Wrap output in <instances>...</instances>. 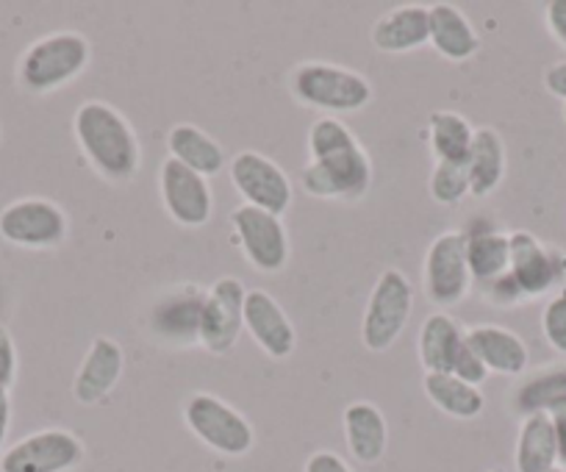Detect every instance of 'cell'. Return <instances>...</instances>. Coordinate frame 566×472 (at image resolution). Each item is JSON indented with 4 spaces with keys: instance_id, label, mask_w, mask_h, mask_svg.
<instances>
[{
    "instance_id": "4dcf8cb0",
    "label": "cell",
    "mask_w": 566,
    "mask_h": 472,
    "mask_svg": "<svg viewBox=\"0 0 566 472\" xmlns=\"http://www.w3.org/2000/svg\"><path fill=\"white\" fill-rule=\"evenodd\" d=\"M358 143L356 134L339 120V117H317L308 128L306 137V148H308V159H319L325 154H334V150L347 148V145Z\"/></svg>"
},
{
    "instance_id": "6da1fadb",
    "label": "cell",
    "mask_w": 566,
    "mask_h": 472,
    "mask_svg": "<svg viewBox=\"0 0 566 472\" xmlns=\"http://www.w3.org/2000/svg\"><path fill=\"white\" fill-rule=\"evenodd\" d=\"M73 137L86 165L108 183H130L142 170V145L130 120L106 101H86L73 114Z\"/></svg>"
},
{
    "instance_id": "8d00e7d4",
    "label": "cell",
    "mask_w": 566,
    "mask_h": 472,
    "mask_svg": "<svg viewBox=\"0 0 566 472\" xmlns=\"http://www.w3.org/2000/svg\"><path fill=\"white\" fill-rule=\"evenodd\" d=\"M549 422H553L555 450H558V466L560 470H566V403L549 411Z\"/></svg>"
},
{
    "instance_id": "7c38bea8",
    "label": "cell",
    "mask_w": 566,
    "mask_h": 472,
    "mask_svg": "<svg viewBox=\"0 0 566 472\" xmlns=\"http://www.w3.org/2000/svg\"><path fill=\"white\" fill-rule=\"evenodd\" d=\"M86 444L67 428H42L9 444L0 472H73L84 464Z\"/></svg>"
},
{
    "instance_id": "f35d334b",
    "label": "cell",
    "mask_w": 566,
    "mask_h": 472,
    "mask_svg": "<svg viewBox=\"0 0 566 472\" xmlns=\"http://www.w3.org/2000/svg\"><path fill=\"white\" fill-rule=\"evenodd\" d=\"M9 428H12V395L7 389H0V455L7 450Z\"/></svg>"
},
{
    "instance_id": "52a82bcc",
    "label": "cell",
    "mask_w": 566,
    "mask_h": 472,
    "mask_svg": "<svg viewBox=\"0 0 566 472\" xmlns=\"http://www.w3.org/2000/svg\"><path fill=\"white\" fill-rule=\"evenodd\" d=\"M413 314V286L402 270L378 275L361 317V342L369 353H386L397 345Z\"/></svg>"
},
{
    "instance_id": "74e56055",
    "label": "cell",
    "mask_w": 566,
    "mask_h": 472,
    "mask_svg": "<svg viewBox=\"0 0 566 472\" xmlns=\"http://www.w3.org/2000/svg\"><path fill=\"white\" fill-rule=\"evenodd\" d=\"M544 86H547L549 95L566 103V62L553 64V67L544 73Z\"/></svg>"
},
{
    "instance_id": "8992f818",
    "label": "cell",
    "mask_w": 566,
    "mask_h": 472,
    "mask_svg": "<svg viewBox=\"0 0 566 472\" xmlns=\"http://www.w3.org/2000/svg\"><path fill=\"white\" fill-rule=\"evenodd\" d=\"M375 181V167L361 143L325 154L319 159H308L301 172V183L306 195L334 203H358L367 198Z\"/></svg>"
},
{
    "instance_id": "ffe728a7",
    "label": "cell",
    "mask_w": 566,
    "mask_h": 472,
    "mask_svg": "<svg viewBox=\"0 0 566 472\" xmlns=\"http://www.w3.org/2000/svg\"><path fill=\"white\" fill-rule=\"evenodd\" d=\"M431 40V12L422 3H406L380 14L369 29V42L386 56H406Z\"/></svg>"
},
{
    "instance_id": "603a6c76",
    "label": "cell",
    "mask_w": 566,
    "mask_h": 472,
    "mask_svg": "<svg viewBox=\"0 0 566 472\" xmlns=\"http://www.w3.org/2000/svg\"><path fill=\"white\" fill-rule=\"evenodd\" d=\"M167 154L203 178L220 176L228 165L226 148L195 123H178L167 132Z\"/></svg>"
},
{
    "instance_id": "5bb4252c",
    "label": "cell",
    "mask_w": 566,
    "mask_h": 472,
    "mask_svg": "<svg viewBox=\"0 0 566 472\" xmlns=\"http://www.w3.org/2000/svg\"><path fill=\"white\" fill-rule=\"evenodd\" d=\"M511 240V262L509 275L516 290L525 295V301L549 295L566 281V253L558 248H549L538 242L531 231L509 233Z\"/></svg>"
},
{
    "instance_id": "7402d4cb",
    "label": "cell",
    "mask_w": 566,
    "mask_h": 472,
    "mask_svg": "<svg viewBox=\"0 0 566 472\" xmlns=\"http://www.w3.org/2000/svg\"><path fill=\"white\" fill-rule=\"evenodd\" d=\"M431 12V40L428 45L444 59V62L464 64L478 56L483 48L481 34L472 25V20L453 3H433L428 7Z\"/></svg>"
},
{
    "instance_id": "e0dca14e",
    "label": "cell",
    "mask_w": 566,
    "mask_h": 472,
    "mask_svg": "<svg viewBox=\"0 0 566 472\" xmlns=\"http://www.w3.org/2000/svg\"><path fill=\"white\" fill-rule=\"evenodd\" d=\"M244 331L272 361L290 359L297 347V331L290 314L266 290H248L244 297Z\"/></svg>"
},
{
    "instance_id": "484cf974",
    "label": "cell",
    "mask_w": 566,
    "mask_h": 472,
    "mask_svg": "<svg viewBox=\"0 0 566 472\" xmlns=\"http://www.w3.org/2000/svg\"><path fill=\"white\" fill-rule=\"evenodd\" d=\"M566 403V361L549 365L522 378L511 392V409L520 417L549 415Z\"/></svg>"
},
{
    "instance_id": "8fae6325",
    "label": "cell",
    "mask_w": 566,
    "mask_h": 472,
    "mask_svg": "<svg viewBox=\"0 0 566 472\" xmlns=\"http://www.w3.org/2000/svg\"><path fill=\"white\" fill-rule=\"evenodd\" d=\"M231 228L239 242V251L255 273L277 275L290 264L292 245L283 217L239 203L231 211Z\"/></svg>"
},
{
    "instance_id": "d6a6232c",
    "label": "cell",
    "mask_w": 566,
    "mask_h": 472,
    "mask_svg": "<svg viewBox=\"0 0 566 472\" xmlns=\"http://www.w3.org/2000/svg\"><path fill=\"white\" fill-rule=\"evenodd\" d=\"M18 342L7 325H0V389H12L18 381Z\"/></svg>"
},
{
    "instance_id": "44dd1931",
    "label": "cell",
    "mask_w": 566,
    "mask_h": 472,
    "mask_svg": "<svg viewBox=\"0 0 566 472\" xmlns=\"http://www.w3.org/2000/svg\"><path fill=\"white\" fill-rule=\"evenodd\" d=\"M342 431L350 459L358 464H378L389 450V422L384 411L369 400H356L342 411Z\"/></svg>"
},
{
    "instance_id": "b9f144b4",
    "label": "cell",
    "mask_w": 566,
    "mask_h": 472,
    "mask_svg": "<svg viewBox=\"0 0 566 472\" xmlns=\"http://www.w3.org/2000/svg\"><path fill=\"white\" fill-rule=\"evenodd\" d=\"M564 120H566V103H564Z\"/></svg>"
},
{
    "instance_id": "7bdbcfd3",
    "label": "cell",
    "mask_w": 566,
    "mask_h": 472,
    "mask_svg": "<svg viewBox=\"0 0 566 472\" xmlns=\"http://www.w3.org/2000/svg\"><path fill=\"white\" fill-rule=\"evenodd\" d=\"M489 472H503V470H489Z\"/></svg>"
},
{
    "instance_id": "5b68a950",
    "label": "cell",
    "mask_w": 566,
    "mask_h": 472,
    "mask_svg": "<svg viewBox=\"0 0 566 472\" xmlns=\"http://www.w3.org/2000/svg\"><path fill=\"white\" fill-rule=\"evenodd\" d=\"M184 422L189 433L226 459H242L255 448V428L239 409L228 400L211 392L189 395L184 403Z\"/></svg>"
},
{
    "instance_id": "7a4b0ae2",
    "label": "cell",
    "mask_w": 566,
    "mask_h": 472,
    "mask_svg": "<svg viewBox=\"0 0 566 472\" xmlns=\"http://www.w3.org/2000/svg\"><path fill=\"white\" fill-rule=\"evenodd\" d=\"M90 62L92 45L81 31H53L20 53L14 78L29 95H53L78 81L90 70Z\"/></svg>"
},
{
    "instance_id": "30bf717a",
    "label": "cell",
    "mask_w": 566,
    "mask_h": 472,
    "mask_svg": "<svg viewBox=\"0 0 566 472\" xmlns=\"http://www.w3.org/2000/svg\"><path fill=\"white\" fill-rule=\"evenodd\" d=\"M67 233V211L51 198H20L0 209V240L23 251H56Z\"/></svg>"
},
{
    "instance_id": "1f68e13d",
    "label": "cell",
    "mask_w": 566,
    "mask_h": 472,
    "mask_svg": "<svg viewBox=\"0 0 566 472\" xmlns=\"http://www.w3.org/2000/svg\"><path fill=\"white\" fill-rule=\"evenodd\" d=\"M542 331L544 339L553 350L566 356V286L547 301L542 312Z\"/></svg>"
},
{
    "instance_id": "ba28073f",
    "label": "cell",
    "mask_w": 566,
    "mask_h": 472,
    "mask_svg": "<svg viewBox=\"0 0 566 472\" xmlns=\"http://www.w3.org/2000/svg\"><path fill=\"white\" fill-rule=\"evenodd\" d=\"M472 273L467 264V237L464 231H444L428 245L422 259V295L437 306V312H448L467 301L472 292Z\"/></svg>"
},
{
    "instance_id": "cb8c5ba5",
    "label": "cell",
    "mask_w": 566,
    "mask_h": 472,
    "mask_svg": "<svg viewBox=\"0 0 566 472\" xmlns=\"http://www.w3.org/2000/svg\"><path fill=\"white\" fill-rule=\"evenodd\" d=\"M464 165L472 198H489L497 192L500 183L505 181V170H509V150H505V139L500 137L497 128H475V139H472Z\"/></svg>"
},
{
    "instance_id": "d6986e66",
    "label": "cell",
    "mask_w": 566,
    "mask_h": 472,
    "mask_svg": "<svg viewBox=\"0 0 566 472\" xmlns=\"http://www.w3.org/2000/svg\"><path fill=\"white\" fill-rule=\"evenodd\" d=\"M467 345L489 376H522L531 365V350L525 339L497 323H478L467 328Z\"/></svg>"
},
{
    "instance_id": "9c48e42d",
    "label": "cell",
    "mask_w": 566,
    "mask_h": 472,
    "mask_svg": "<svg viewBox=\"0 0 566 472\" xmlns=\"http://www.w3.org/2000/svg\"><path fill=\"white\" fill-rule=\"evenodd\" d=\"M203 286L176 284L154 297L148 306V336L161 350H192L200 347V317H203Z\"/></svg>"
},
{
    "instance_id": "83f0119b",
    "label": "cell",
    "mask_w": 566,
    "mask_h": 472,
    "mask_svg": "<svg viewBox=\"0 0 566 472\" xmlns=\"http://www.w3.org/2000/svg\"><path fill=\"white\" fill-rule=\"evenodd\" d=\"M516 472H549L558 466L555 433L549 415L522 417L514 448Z\"/></svg>"
},
{
    "instance_id": "e575fe53",
    "label": "cell",
    "mask_w": 566,
    "mask_h": 472,
    "mask_svg": "<svg viewBox=\"0 0 566 472\" xmlns=\"http://www.w3.org/2000/svg\"><path fill=\"white\" fill-rule=\"evenodd\" d=\"M303 472H356L339 453L334 450H317L306 459L303 464Z\"/></svg>"
},
{
    "instance_id": "277c9868",
    "label": "cell",
    "mask_w": 566,
    "mask_h": 472,
    "mask_svg": "<svg viewBox=\"0 0 566 472\" xmlns=\"http://www.w3.org/2000/svg\"><path fill=\"white\" fill-rule=\"evenodd\" d=\"M417 356L424 373H448L472 387H483L489 378L486 367L467 345V328L450 312H433L422 319Z\"/></svg>"
},
{
    "instance_id": "836d02e7",
    "label": "cell",
    "mask_w": 566,
    "mask_h": 472,
    "mask_svg": "<svg viewBox=\"0 0 566 472\" xmlns=\"http://www.w3.org/2000/svg\"><path fill=\"white\" fill-rule=\"evenodd\" d=\"M483 297H486L489 306L494 308H516V306H525V295H522L520 290H516V284L511 281V275H500L497 281H492V284L483 286Z\"/></svg>"
},
{
    "instance_id": "3957f363",
    "label": "cell",
    "mask_w": 566,
    "mask_h": 472,
    "mask_svg": "<svg viewBox=\"0 0 566 472\" xmlns=\"http://www.w3.org/2000/svg\"><path fill=\"white\" fill-rule=\"evenodd\" d=\"M286 90L295 103L317 108L323 117L358 114L373 103L375 90L361 73L328 62H301L286 75Z\"/></svg>"
},
{
    "instance_id": "f546056e",
    "label": "cell",
    "mask_w": 566,
    "mask_h": 472,
    "mask_svg": "<svg viewBox=\"0 0 566 472\" xmlns=\"http://www.w3.org/2000/svg\"><path fill=\"white\" fill-rule=\"evenodd\" d=\"M428 192L431 200L439 206H461L467 198H472L470 176H467V165H448V161H437L428 178Z\"/></svg>"
},
{
    "instance_id": "4316f807",
    "label": "cell",
    "mask_w": 566,
    "mask_h": 472,
    "mask_svg": "<svg viewBox=\"0 0 566 472\" xmlns=\"http://www.w3.org/2000/svg\"><path fill=\"white\" fill-rule=\"evenodd\" d=\"M422 392L442 415L453 417V420H478L486 409L481 387H472V384L448 376V373H424Z\"/></svg>"
},
{
    "instance_id": "9a60e30c",
    "label": "cell",
    "mask_w": 566,
    "mask_h": 472,
    "mask_svg": "<svg viewBox=\"0 0 566 472\" xmlns=\"http://www.w3.org/2000/svg\"><path fill=\"white\" fill-rule=\"evenodd\" d=\"M244 297L248 290L239 279H217L206 290L200 317V347L211 356H228L244 331Z\"/></svg>"
},
{
    "instance_id": "ab89813d",
    "label": "cell",
    "mask_w": 566,
    "mask_h": 472,
    "mask_svg": "<svg viewBox=\"0 0 566 472\" xmlns=\"http://www.w3.org/2000/svg\"><path fill=\"white\" fill-rule=\"evenodd\" d=\"M549 472H566V470H560V466H555V470H549Z\"/></svg>"
},
{
    "instance_id": "f1b7e54d",
    "label": "cell",
    "mask_w": 566,
    "mask_h": 472,
    "mask_svg": "<svg viewBox=\"0 0 566 472\" xmlns=\"http://www.w3.org/2000/svg\"><path fill=\"white\" fill-rule=\"evenodd\" d=\"M472 139H475V128H472L464 114L439 108L428 117V145H431L433 165L437 161L464 165L467 156H470Z\"/></svg>"
},
{
    "instance_id": "ac0fdd59",
    "label": "cell",
    "mask_w": 566,
    "mask_h": 472,
    "mask_svg": "<svg viewBox=\"0 0 566 472\" xmlns=\"http://www.w3.org/2000/svg\"><path fill=\"white\" fill-rule=\"evenodd\" d=\"M125 373V350L112 336H95L73 378V400L78 406H97L117 389Z\"/></svg>"
},
{
    "instance_id": "4fadbf2b",
    "label": "cell",
    "mask_w": 566,
    "mask_h": 472,
    "mask_svg": "<svg viewBox=\"0 0 566 472\" xmlns=\"http://www.w3.org/2000/svg\"><path fill=\"white\" fill-rule=\"evenodd\" d=\"M228 176H231V183L242 203L253 206V209L283 217L295 200L292 178L283 172L277 161L259 154V150H239L228 161Z\"/></svg>"
},
{
    "instance_id": "d590c367",
    "label": "cell",
    "mask_w": 566,
    "mask_h": 472,
    "mask_svg": "<svg viewBox=\"0 0 566 472\" xmlns=\"http://www.w3.org/2000/svg\"><path fill=\"white\" fill-rule=\"evenodd\" d=\"M544 20H547V31L560 48H566V0H549L544 9Z\"/></svg>"
},
{
    "instance_id": "2e32d148",
    "label": "cell",
    "mask_w": 566,
    "mask_h": 472,
    "mask_svg": "<svg viewBox=\"0 0 566 472\" xmlns=\"http://www.w3.org/2000/svg\"><path fill=\"white\" fill-rule=\"evenodd\" d=\"M159 195L167 217L181 228H203L214 214V192L209 178L167 156L159 167Z\"/></svg>"
},
{
    "instance_id": "d4e9b609",
    "label": "cell",
    "mask_w": 566,
    "mask_h": 472,
    "mask_svg": "<svg viewBox=\"0 0 566 472\" xmlns=\"http://www.w3.org/2000/svg\"><path fill=\"white\" fill-rule=\"evenodd\" d=\"M467 237V264H470L472 281L481 286L492 284L500 275L509 273L511 262V240L509 233L497 231L492 225H475L464 231Z\"/></svg>"
},
{
    "instance_id": "60d3db41",
    "label": "cell",
    "mask_w": 566,
    "mask_h": 472,
    "mask_svg": "<svg viewBox=\"0 0 566 472\" xmlns=\"http://www.w3.org/2000/svg\"><path fill=\"white\" fill-rule=\"evenodd\" d=\"M0 139H3V126H0Z\"/></svg>"
}]
</instances>
